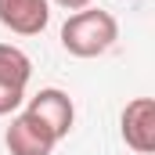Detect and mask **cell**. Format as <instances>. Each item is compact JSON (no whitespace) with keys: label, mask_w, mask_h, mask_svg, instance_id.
<instances>
[{"label":"cell","mask_w":155,"mask_h":155,"mask_svg":"<svg viewBox=\"0 0 155 155\" xmlns=\"http://www.w3.org/2000/svg\"><path fill=\"white\" fill-rule=\"evenodd\" d=\"M116 40H119V25L101 7H83L76 15H69L61 25V47L72 58H97Z\"/></svg>","instance_id":"6da1fadb"},{"label":"cell","mask_w":155,"mask_h":155,"mask_svg":"<svg viewBox=\"0 0 155 155\" xmlns=\"http://www.w3.org/2000/svg\"><path fill=\"white\" fill-rule=\"evenodd\" d=\"M25 101V90L22 87H11V83H0V116H11L18 112V105Z\"/></svg>","instance_id":"52a82bcc"},{"label":"cell","mask_w":155,"mask_h":155,"mask_svg":"<svg viewBox=\"0 0 155 155\" xmlns=\"http://www.w3.org/2000/svg\"><path fill=\"white\" fill-rule=\"evenodd\" d=\"M29 76H33L29 54L18 51V47H11V43H0V83H11V87H22L25 90Z\"/></svg>","instance_id":"8992f818"},{"label":"cell","mask_w":155,"mask_h":155,"mask_svg":"<svg viewBox=\"0 0 155 155\" xmlns=\"http://www.w3.org/2000/svg\"><path fill=\"white\" fill-rule=\"evenodd\" d=\"M58 7H65V11H83V7H90V0H54Z\"/></svg>","instance_id":"ba28073f"},{"label":"cell","mask_w":155,"mask_h":155,"mask_svg":"<svg viewBox=\"0 0 155 155\" xmlns=\"http://www.w3.org/2000/svg\"><path fill=\"white\" fill-rule=\"evenodd\" d=\"M25 116H33L54 141H61V137H69V130H72L76 108H72V97H69L65 90H58V87H43V90H36V94L29 97Z\"/></svg>","instance_id":"7a4b0ae2"},{"label":"cell","mask_w":155,"mask_h":155,"mask_svg":"<svg viewBox=\"0 0 155 155\" xmlns=\"http://www.w3.org/2000/svg\"><path fill=\"white\" fill-rule=\"evenodd\" d=\"M4 144H7L11 155H51L58 141H54L33 116L22 112V116L11 119V126H7V134H4Z\"/></svg>","instance_id":"5b68a950"},{"label":"cell","mask_w":155,"mask_h":155,"mask_svg":"<svg viewBox=\"0 0 155 155\" xmlns=\"http://www.w3.org/2000/svg\"><path fill=\"white\" fill-rule=\"evenodd\" d=\"M51 22L47 0H0V25L18 36H40Z\"/></svg>","instance_id":"277c9868"},{"label":"cell","mask_w":155,"mask_h":155,"mask_svg":"<svg viewBox=\"0 0 155 155\" xmlns=\"http://www.w3.org/2000/svg\"><path fill=\"white\" fill-rule=\"evenodd\" d=\"M123 141L137 155L155 152V101L152 97H134L123 108Z\"/></svg>","instance_id":"3957f363"}]
</instances>
